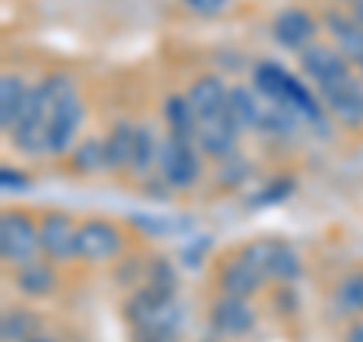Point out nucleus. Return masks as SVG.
<instances>
[{
    "label": "nucleus",
    "instance_id": "nucleus-31",
    "mask_svg": "<svg viewBox=\"0 0 363 342\" xmlns=\"http://www.w3.org/2000/svg\"><path fill=\"white\" fill-rule=\"evenodd\" d=\"M28 342H58V339H52V336H43V333H37V336H30Z\"/></svg>",
    "mask_w": 363,
    "mask_h": 342
},
{
    "label": "nucleus",
    "instance_id": "nucleus-28",
    "mask_svg": "<svg viewBox=\"0 0 363 342\" xmlns=\"http://www.w3.org/2000/svg\"><path fill=\"white\" fill-rule=\"evenodd\" d=\"M0 182H4V191H9V188H25V179H21L18 170H13V167L0 170Z\"/></svg>",
    "mask_w": 363,
    "mask_h": 342
},
{
    "label": "nucleus",
    "instance_id": "nucleus-26",
    "mask_svg": "<svg viewBox=\"0 0 363 342\" xmlns=\"http://www.w3.org/2000/svg\"><path fill=\"white\" fill-rule=\"evenodd\" d=\"M73 167L82 173H97L106 170V152H104V140H82L73 149Z\"/></svg>",
    "mask_w": 363,
    "mask_h": 342
},
{
    "label": "nucleus",
    "instance_id": "nucleus-3",
    "mask_svg": "<svg viewBox=\"0 0 363 342\" xmlns=\"http://www.w3.org/2000/svg\"><path fill=\"white\" fill-rule=\"evenodd\" d=\"M16 149L25 155H43L49 152V94L45 85H30L28 104L21 109V116L16 121V128L9 131Z\"/></svg>",
    "mask_w": 363,
    "mask_h": 342
},
{
    "label": "nucleus",
    "instance_id": "nucleus-12",
    "mask_svg": "<svg viewBox=\"0 0 363 342\" xmlns=\"http://www.w3.org/2000/svg\"><path fill=\"white\" fill-rule=\"evenodd\" d=\"M76 231L73 221L67 215H45L40 221V252L49 258V260H70V258H79L76 252Z\"/></svg>",
    "mask_w": 363,
    "mask_h": 342
},
{
    "label": "nucleus",
    "instance_id": "nucleus-4",
    "mask_svg": "<svg viewBox=\"0 0 363 342\" xmlns=\"http://www.w3.org/2000/svg\"><path fill=\"white\" fill-rule=\"evenodd\" d=\"M157 176L169 188H191L200 179V158L194 143L176 140V136H164L161 149H157Z\"/></svg>",
    "mask_w": 363,
    "mask_h": 342
},
{
    "label": "nucleus",
    "instance_id": "nucleus-23",
    "mask_svg": "<svg viewBox=\"0 0 363 342\" xmlns=\"http://www.w3.org/2000/svg\"><path fill=\"white\" fill-rule=\"evenodd\" d=\"M37 333H40V321L28 309H6L4 318H0V339L4 342H28Z\"/></svg>",
    "mask_w": 363,
    "mask_h": 342
},
{
    "label": "nucleus",
    "instance_id": "nucleus-16",
    "mask_svg": "<svg viewBox=\"0 0 363 342\" xmlns=\"http://www.w3.org/2000/svg\"><path fill=\"white\" fill-rule=\"evenodd\" d=\"M30 85L16 73H4L0 76V128L6 133L16 128V121L21 116V109L28 104Z\"/></svg>",
    "mask_w": 363,
    "mask_h": 342
},
{
    "label": "nucleus",
    "instance_id": "nucleus-1",
    "mask_svg": "<svg viewBox=\"0 0 363 342\" xmlns=\"http://www.w3.org/2000/svg\"><path fill=\"white\" fill-rule=\"evenodd\" d=\"M45 94H49V152L61 155L73 145L79 128L85 121V106L79 100V91L67 76L43 79Z\"/></svg>",
    "mask_w": 363,
    "mask_h": 342
},
{
    "label": "nucleus",
    "instance_id": "nucleus-5",
    "mask_svg": "<svg viewBox=\"0 0 363 342\" xmlns=\"http://www.w3.org/2000/svg\"><path fill=\"white\" fill-rule=\"evenodd\" d=\"M40 252V227L25 212L0 215V255L6 264H28Z\"/></svg>",
    "mask_w": 363,
    "mask_h": 342
},
{
    "label": "nucleus",
    "instance_id": "nucleus-29",
    "mask_svg": "<svg viewBox=\"0 0 363 342\" xmlns=\"http://www.w3.org/2000/svg\"><path fill=\"white\" fill-rule=\"evenodd\" d=\"M345 342H363V321H354V324L348 327Z\"/></svg>",
    "mask_w": 363,
    "mask_h": 342
},
{
    "label": "nucleus",
    "instance_id": "nucleus-6",
    "mask_svg": "<svg viewBox=\"0 0 363 342\" xmlns=\"http://www.w3.org/2000/svg\"><path fill=\"white\" fill-rule=\"evenodd\" d=\"M242 260H248L264 279H279V282H294L303 272L300 258L294 248L281 243H252L240 252Z\"/></svg>",
    "mask_w": 363,
    "mask_h": 342
},
{
    "label": "nucleus",
    "instance_id": "nucleus-33",
    "mask_svg": "<svg viewBox=\"0 0 363 342\" xmlns=\"http://www.w3.org/2000/svg\"><path fill=\"white\" fill-rule=\"evenodd\" d=\"M345 4H360V0H345Z\"/></svg>",
    "mask_w": 363,
    "mask_h": 342
},
{
    "label": "nucleus",
    "instance_id": "nucleus-14",
    "mask_svg": "<svg viewBox=\"0 0 363 342\" xmlns=\"http://www.w3.org/2000/svg\"><path fill=\"white\" fill-rule=\"evenodd\" d=\"M315 21L303 9H285L276 21H272V37H276L285 49H309L315 40Z\"/></svg>",
    "mask_w": 363,
    "mask_h": 342
},
{
    "label": "nucleus",
    "instance_id": "nucleus-25",
    "mask_svg": "<svg viewBox=\"0 0 363 342\" xmlns=\"http://www.w3.org/2000/svg\"><path fill=\"white\" fill-rule=\"evenodd\" d=\"M336 303L339 309L348 315L363 312V272H348L336 288Z\"/></svg>",
    "mask_w": 363,
    "mask_h": 342
},
{
    "label": "nucleus",
    "instance_id": "nucleus-21",
    "mask_svg": "<svg viewBox=\"0 0 363 342\" xmlns=\"http://www.w3.org/2000/svg\"><path fill=\"white\" fill-rule=\"evenodd\" d=\"M291 79L294 76L285 70V67H279L272 61H264V64H257V70H255V88H257V94L267 97L272 106H281Z\"/></svg>",
    "mask_w": 363,
    "mask_h": 342
},
{
    "label": "nucleus",
    "instance_id": "nucleus-19",
    "mask_svg": "<svg viewBox=\"0 0 363 342\" xmlns=\"http://www.w3.org/2000/svg\"><path fill=\"white\" fill-rule=\"evenodd\" d=\"M16 288L28 297H49L58 288V276L45 260H28L16 270Z\"/></svg>",
    "mask_w": 363,
    "mask_h": 342
},
{
    "label": "nucleus",
    "instance_id": "nucleus-20",
    "mask_svg": "<svg viewBox=\"0 0 363 342\" xmlns=\"http://www.w3.org/2000/svg\"><path fill=\"white\" fill-rule=\"evenodd\" d=\"M133 136H136V124H130V121H118L116 128L104 136L106 167H112V170H130Z\"/></svg>",
    "mask_w": 363,
    "mask_h": 342
},
{
    "label": "nucleus",
    "instance_id": "nucleus-22",
    "mask_svg": "<svg viewBox=\"0 0 363 342\" xmlns=\"http://www.w3.org/2000/svg\"><path fill=\"white\" fill-rule=\"evenodd\" d=\"M227 106H230V116L236 118V124L245 131V128H257L260 131V121H264V106L257 104L255 91H248L242 85L230 88L227 94Z\"/></svg>",
    "mask_w": 363,
    "mask_h": 342
},
{
    "label": "nucleus",
    "instance_id": "nucleus-17",
    "mask_svg": "<svg viewBox=\"0 0 363 342\" xmlns=\"http://www.w3.org/2000/svg\"><path fill=\"white\" fill-rule=\"evenodd\" d=\"M164 121H167V131L169 136L176 140H188L194 143L197 140V112L191 106L188 94H169L164 100Z\"/></svg>",
    "mask_w": 363,
    "mask_h": 342
},
{
    "label": "nucleus",
    "instance_id": "nucleus-2",
    "mask_svg": "<svg viewBox=\"0 0 363 342\" xmlns=\"http://www.w3.org/2000/svg\"><path fill=\"white\" fill-rule=\"evenodd\" d=\"M128 318L133 324L136 342H155L164 336H173L179 330L182 312L173 300V294L157 291V288H140L128 300Z\"/></svg>",
    "mask_w": 363,
    "mask_h": 342
},
{
    "label": "nucleus",
    "instance_id": "nucleus-30",
    "mask_svg": "<svg viewBox=\"0 0 363 342\" xmlns=\"http://www.w3.org/2000/svg\"><path fill=\"white\" fill-rule=\"evenodd\" d=\"M348 13L354 16V18L360 21V25H363V0H360V4H348Z\"/></svg>",
    "mask_w": 363,
    "mask_h": 342
},
{
    "label": "nucleus",
    "instance_id": "nucleus-27",
    "mask_svg": "<svg viewBox=\"0 0 363 342\" xmlns=\"http://www.w3.org/2000/svg\"><path fill=\"white\" fill-rule=\"evenodd\" d=\"M191 13H197V16H215V13H221V9L227 6V0H182Z\"/></svg>",
    "mask_w": 363,
    "mask_h": 342
},
{
    "label": "nucleus",
    "instance_id": "nucleus-10",
    "mask_svg": "<svg viewBox=\"0 0 363 342\" xmlns=\"http://www.w3.org/2000/svg\"><path fill=\"white\" fill-rule=\"evenodd\" d=\"M300 67L318 88L330 85V82H336V79L351 73L345 55L339 49H333V45H321V43H312L309 49L300 52Z\"/></svg>",
    "mask_w": 363,
    "mask_h": 342
},
{
    "label": "nucleus",
    "instance_id": "nucleus-34",
    "mask_svg": "<svg viewBox=\"0 0 363 342\" xmlns=\"http://www.w3.org/2000/svg\"><path fill=\"white\" fill-rule=\"evenodd\" d=\"M360 73H363V64H360Z\"/></svg>",
    "mask_w": 363,
    "mask_h": 342
},
{
    "label": "nucleus",
    "instance_id": "nucleus-7",
    "mask_svg": "<svg viewBox=\"0 0 363 342\" xmlns=\"http://www.w3.org/2000/svg\"><path fill=\"white\" fill-rule=\"evenodd\" d=\"M318 91H321V104L342 124H348V128H360L363 124V79L348 73Z\"/></svg>",
    "mask_w": 363,
    "mask_h": 342
},
{
    "label": "nucleus",
    "instance_id": "nucleus-8",
    "mask_svg": "<svg viewBox=\"0 0 363 342\" xmlns=\"http://www.w3.org/2000/svg\"><path fill=\"white\" fill-rule=\"evenodd\" d=\"M240 124H236V118L230 116V106H227V112H221V116L215 118H206L197 124V149L203 155L215 158V161H227V158H233V149H236V136H240Z\"/></svg>",
    "mask_w": 363,
    "mask_h": 342
},
{
    "label": "nucleus",
    "instance_id": "nucleus-13",
    "mask_svg": "<svg viewBox=\"0 0 363 342\" xmlns=\"http://www.w3.org/2000/svg\"><path fill=\"white\" fill-rule=\"evenodd\" d=\"M227 94H230V88H224L218 76L194 79L188 88V100L197 112V121H206V118H215V116H221V112H227Z\"/></svg>",
    "mask_w": 363,
    "mask_h": 342
},
{
    "label": "nucleus",
    "instance_id": "nucleus-9",
    "mask_svg": "<svg viewBox=\"0 0 363 342\" xmlns=\"http://www.w3.org/2000/svg\"><path fill=\"white\" fill-rule=\"evenodd\" d=\"M124 236L116 224L109 221H85L76 231V252L85 260H109L121 252Z\"/></svg>",
    "mask_w": 363,
    "mask_h": 342
},
{
    "label": "nucleus",
    "instance_id": "nucleus-11",
    "mask_svg": "<svg viewBox=\"0 0 363 342\" xmlns=\"http://www.w3.org/2000/svg\"><path fill=\"white\" fill-rule=\"evenodd\" d=\"M255 309L248 306L245 297H233V294H221L218 300L212 303L209 312V324L215 327V333L221 336H245L248 330L255 327Z\"/></svg>",
    "mask_w": 363,
    "mask_h": 342
},
{
    "label": "nucleus",
    "instance_id": "nucleus-32",
    "mask_svg": "<svg viewBox=\"0 0 363 342\" xmlns=\"http://www.w3.org/2000/svg\"><path fill=\"white\" fill-rule=\"evenodd\" d=\"M155 342H176V336H164V339H155Z\"/></svg>",
    "mask_w": 363,
    "mask_h": 342
},
{
    "label": "nucleus",
    "instance_id": "nucleus-18",
    "mask_svg": "<svg viewBox=\"0 0 363 342\" xmlns=\"http://www.w3.org/2000/svg\"><path fill=\"white\" fill-rule=\"evenodd\" d=\"M218 285L224 294H233V297H252V294L264 285V276L248 264V260L242 258H233L227 260V264L221 267V276H218Z\"/></svg>",
    "mask_w": 363,
    "mask_h": 342
},
{
    "label": "nucleus",
    "instance_id": "nucleus-24",
    "mask_svg": "<svg viewBox=\"0 0 363 342\" xmlns=\"http://www.w3.org/2000/svg\"><path fill=\"white\" fill-rule=\"evenodd\" d=\"M157 149L161 143L155 140V133L145 124H136V136H133V158H130V170L133 173H145L157 164Z\"/></svg>",
    "mask_w": 363,
    "mask_h": 342
},
{
    "label": "nucleus",
    "instance_id": "nucleus-15",
    "mask_svg": "<svg viewBox=\"0 0 363 342\" xmlns=\"http://www.w3.org/2000/svg\"><path fill=\"white\" fill-rule=\"evenodd\" d=\"M327 31L333 33L339 52H342L348 61L363 64V25L354 16L330 9V13H327Z\"/></svg>",
    "mask_w": 363,
    "mask_h": 342
}]
</instances>
